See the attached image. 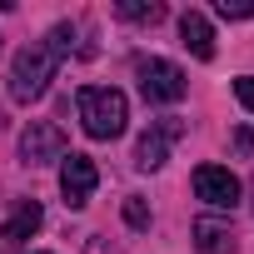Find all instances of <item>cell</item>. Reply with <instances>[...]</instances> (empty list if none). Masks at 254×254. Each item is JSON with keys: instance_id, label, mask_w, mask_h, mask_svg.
<instances>
[{"instance_id": "obj_1", "label": "cell", "mask_w": 254, "mask_h": 254, "mask_svg": "<svg viewBox=\"0 0 254 254\" xmlns=\"http://www.w3.org/2000/svg\"><path fill=\"white\" fill-rule=\"evenodd\" d=\"M75 105H80V125H85L90 140H115V135H125L130 100H125L115 85H85V90L75 95Z\"/></svg>"}, {"instance_id": "obj_2", "label": "cell", "mask_w": 254, "mask_h": 254, "mask_svg": "<svg viewBox=\"0 0 254 254\" xmlns=\"http://www.w3.org/2000/svg\"><path fill=\"white\" fill-rule=\"evenodd\" d=\"M55 70H60V55H55L45 40H40V45H25V50L15 55V65H10V100H20V105L40 100V95L50 90Z\"/></svg>"}, {"instance_id": "obj_3", "label": "cell", "mask_w": 254, "mask_h": 254, "mask_svg": "<svg viewBox=\"0 0 254 254\" xmlns=\"http://www.w3.org/2000/svg\"><path fill=\"white\" fill-rule=\"evenodd\" d=\"M185 90H190V80L175 60H140V95L145 100L175 105V100H185Z\"/></svg>"}, {"instance_id": "obj_4", "label": "cell", "mask_w": 254, "mask_h": 254, "mask_svg": "<svg viewBox=\"0 0 254 254\" xmlns=\"http://www.w3.org/2000/svg\"><path fill=\"white\" fill-rule=\"evenodd\" d=\"M20 160H25V165L65 160V130H60L55 120H30L25 135H20Z\"/></svg>"}, {"instance_id": "obj_5", "label": "cell", "mask_w": 254, "mask_h": 254, "mask_svg": "<svg viewBox=\"0 0 254 254\" xmlns=\"http://www.w3.org/2000/svg\"><path fill=\"white\" fill-rule=\"evenodd\" d=\"M95 185H100V170H95L90 155H70V160L60 165V194H65L70 209H85L90 194H95Z\"/></svg>"}, {"instance_id": "obj_6", "label": "cell", "mask_w": 254, "mask_h": 254, "mask_svg": "<svg viewBox=\"0 0 254 254\" xmlns=\"http://www.w3.org/2000/svg\"><path fill=\"white\" fill-rule=\"evenodd\" d=\"M194 194H199L209 209H234V204H239V180H234L224 165H199V170H194Z\"/></svg>"}, {"instance_id": "obj_7", "label": "cell", "mask_w": 254, "mask_h": 254, "mask_svg": "<svg viewBox=\"0 0 254 254\" xmlns=\"http://www.w3.org/2000/svg\"><path fill=\"white\" fill-rule=\"evenodd\" d=\"M185 135V125L180 120H155L150 130L140 135V145H135V165L140 170H160L165 160H170V145Z\"/></svg>"}, {"instance_id": "obj_8", "label": "cell", "mask_w": 254, "mask_h": 254, "mask_svg": "<svg viewBox=\"0 0 254 254\" xmlns=\"http://www.w3.org/2000/svg\"><path fill=\"white\" fill-rule=\"evenodd\" d=\"M45 224V209H40V199H20L15 209H10V219L5 224H0V244H5V249H20L35 229Z\"/></svg>"}, {"instance_id": "obj_9", "label": "cell", "mask_w": 254, "mask_h": 254, "mask_svg": "<svg viewBox=\"0 0 254 254\" xmlns=\"http://www.w3.org/2000/svg\"><path fill=\"white\" fill-rule=\"evenodd\" d=\"M180 40H185V50L194 60H214V30H209V20L199 10H185L180 15Z\"/></svg>"}, {"instance_id": "obj_10", "label": "cell", "mask_w": 254, "mask_h": 254, "mask_svg": "<svg viewBox=\"0 0 254 254\" xmlns=\"http://www.w3.org/2000/svg\"><path fill=\"white\" fill-rule=\"evenodd\" d=\"M194 244H199L204 254H229V249H234V234H229V224H219V219H194Z\"/></svg>"}, {"instance_id": "obj_11", "label": "cell", "mask_w": 254, "mask_h": 254, "mask_svg": "<svg viewBox=\"0 0 254 254\" xmlns=\"http://www.w3.org/2000/svg\"><path fill=\"white\" fill-rule=\"evenodd\" d=\"M115 15L120 20H135V25H160L165 20V5H160V0H120Z\"/></svg>"}, {"instance_id": "obj_12", "label": "cell", "mask_w": 254, "mask_h": 254, "mask_svg": "<svg viewBox=\"0 0 254 254\" xmlns=\"http://www.w3.org/2000/svg\"><path fill=\"white\" fill-rule=\"evenodd\" d=\"M125 224H130V229H150V209H145V199H125Z\"/></svg>"}, {"instance_id": "obj_13", "label": "cell", "mask_w": 254, "mask_h": 254, "mask_svg": "<svg viewBox=\"0 0 254 254\" xmlns=\"http://www.w3.org/2000/svg\"><path fill=\"white\" fill-rule=\"evenodd\" d=\"M224 20H254V0H219Z\"/></svg>"}, {"instance_id": "obj_14", "label": "cell", "mask_w": 254, "mask_h": 254, "mask_svg": "<svg viewBox=\"0 0 254 254\" xmlns=\"http://www.w3.org/2000/svg\"><path fill=\"white\" fill-rule=\"evenodd\" d=\"M234 95H239V105L254 115V75H239V80H234Z\"/></svg>"}, {"instance_id": "obj_15", "label": "cell", "mask_w": 254, "mask_h": 254, "mask_svg": "<svg viewBox=\"0 0 254 254\" xmlns=\"http://www.w3.org/2000/svg\"><path fill=\"white\" fill-rule=\"evenodd\" d=\"M85 254H120V249H115V244H110L105 234H90V244H85Z\"/></svg>"}, {"instance_id": "obj_16", "label": "cell", "mask_w": 254, "mask_h": 254, "mask_svg": "<svg viewBox=\"0 0 254 254\" xmlns=\"http://www.w3.org/2000/svg\"><path fill=\"white\" fill-rule=\"evenodd\" d=\"M234 145H239V150H254V130H239V135H234Z\"/></svg>"}]
</instances>
